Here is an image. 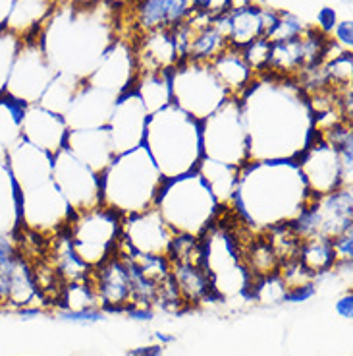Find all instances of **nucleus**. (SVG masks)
Listing matches in <instances>:
<instances>
[{
	"instance_id": "f03ea898",
	"label": "nucleus",
	"mask_w": 353,
	"mask_h": 356,
	"mask_svg": "<svg viewBox=\"0 0 353 356\" xmlns=\"http://www.w3.org/2000/svg\"><path fill=\"white\" fill-rule=\"evenodd\" d=\"M311 197L295 159L253 161L238 170L230 204L246 229L263 232L293 221Z\"/></svg>"
},
{
	"instance_id": "bb28decb",
	"label": "nucleus",
	"mask_w": 353,
	"mask_h": 356,
	"mask_svg": "<svg viewBox=\"0 0 353 356\" xmlns=\"http://www.w3.org/2000/svg\"><path fill=\"white\" fill-rule=\"evenodd\" d=\"M315 293H317V285H315L313 281L300 283V285L286 286L282 294V302H291V304L307 302L309 298L315 296Z\"/></svg>"
},
{
	"instance_id": "0eeeda50",
	"label": "nucleus",
	"mask_w": 353,
	"mask_h": 356,
	"mask_svg": "<svg viewBox=\"0 0 353 356\" xmlns=\"http://www.w3.org/2000/svg\"><path fill=\"white\" fill-rule=\"evenodd\" d=\"M168 80L172 103L199 122L216 113L230 99L209 64L182 60L168 74Z\"/></svg>"
},
{
	"instance_id": "f704fd0d",
	"label": "nucleus",
	"mask_w": 353,
	"mask_h": 356,
	"mask_svg": "<svg viewBox=\"0 0 353 356\" xmlns=\"http://www.w3.org/2000/svg\"><path fill=\"white\" fill-rule=\"evenodd\" d=\"M133 2H135V0H133ZM133 2H132V4H133Z\"/></svg>"
},
{
	"instance_id": "f8f14e48",
	"label": "nucleus",
	"mask_w": 353,
	"mask_h": 356,
	"mask_svg": "<svg viewBox=\"0 0 353 356\" xmlns=\"http://www.w3.org/2000/svg\"><path fill=\"white\" fill-rule=\"evenodd\" d=\"M147 118H149V111L145 108L141 97L133 88L124 91L116 99L112 115L106 126L116 155L141 145L143 138H145Z\"/></svg>"
},
{
	"instance_id": "393cba45",
	"label": "nucleus",
	"mask_w": 353,
	"mask_h": 356,
	"mask_svg": "<svg viewBox=\"0 0 353 356\" xmlns=\"http://www.w3.org/2000/svg\"><path fill=\"white\" fill-rule=\"evenodd\" d=\"M307 29V26L301 22L298 16H293L290 12H280V18L276 22V26L273 27V31L266 35V39L270 43H278V41H288L293 37L301 35Z\"/></svg>"
},
{
	"instance_id": "ddd939ff",
	"label": "nucleus",
	"mask_w": 353,
	"mask_h": 356,
	"mask_svg": "<svg viewBox=\"0 0 353 356\" xmlns=\"http://www.w3.org/2000/svg\"><path fill=\"white\" fill-rule=\"evenodd\" d=\"M87 281L95 291L98 306L110 312H124L133 304L132 281L126 259L120 254L89 271Z\"/></svg>"
},
{
	"instance_id": "473e14b6",
	"label": "nucleus",
	"mask_w": 353,
	"mask_h": 356,
	"mask_svg": "<svg viewBox=\"0 0 353 356\" xmlns=\"http://www.w3.org/2000/svg\"><path fill=\"white\" fill-rule=\"evenodd\" d=\"M101 2H105V0H71L70 6H74V8H80V10H91V8H97Z\"/></svg>"
},
{
	"instance_id": "c85d7f7f",
	"label": "nucleus",
	"mask_w": 353,
	"mask_h": 356,
	"mask_svg": "<svg viewBox=\"0 0 353 356\" xmlns=\"http://www.w3.org/2000/svg\"><path fill=\"white\" fill-rule=\"evenodd\" d=\"M334 41L342 51H352L353 47V22L352 19H344V22H338L334 27Z\"/></svg>"
},
{
	"instance_id": "f3484780",
	"label": "nucleus",
	"mask_w": 353,
	"mask_h": 356,
	"mask_svg": "<svg viewBox=\"0 0 353 356\" xmlns=\"http://www.w3.org/2000/svg\"><path fill=\"white\" fill-rule=\"evenodd\" d=\"M132 53L137 76L166 74L180 64L172 33L166 29L141 33L139 41L135 43V47H132Z\"/></svg>"
},
{
	"instance_id": "a878e982",
	"label": "nucleus",
	"mask_w": 353,
	"mask_h": 356,
	"mask_svg": "<svg viewBox=\"0 0 353 356\" xmlns=\"http://www.w3.org/2000/svg\"><path fill=\"white\" fill-rule=\"evenodd\" d=\"M62 320L71 321V323H81V325H89V323H97L105 318V312L98 306L93 308H83V310H62L58 314Z\"/></svg>"
},
{
	"instance_id": "423d86ee",
	"label": "nucleus",
	"mask_w": 353,
	"mask_h": 356,
	"mask_svg": "<svg viewBox=\"0 0 353 356\" xmlns=\"http://www.w3.org/2000/svg\"><path fill=\"white\" fill-rule=\"evenodd\" d=\"M74 254L89 269L112 258L122 236V217L98 205L87 211H74L66 225Z\"/></svg>"
},
{
	"instance_id": "cd10ccee",
	"label": "nucleus",
	"mask_w": 353,
	"mask_h": 356,
	"mask_svg": "<svg viewBox=\"0 0 353 356\" xmlns=\"http://www.w3.org/2000/svg\"><path fill=\"white\" fill-rule=\"evenodd\" d=\"M332 248H334L336 259H338V264H336V266H345V264H352L353 231L342 232V234H338L336 238H332Z\"/></svg>"
},
{
	"instance_id": "b1692460",
	"label": "nucleus",
	"mask_w": 353,
	"mask_h": 356,
	"mask_svg": "<svg viewBox=\"0 0 353 356\" xmlns=\"http://www.w3.org/2000/svg\"><path fill=\"white\" fill-rule=\"evenodd\" d=\"M270 49H273V43L266 37H259L255 41H251L248 47L241 49L246 63L249 64V68L253 70L255 76H265L266 70H268Z\"/></svg>"
},
{
	"instance_id": "4be33fe9",
	"label": "nucleus",
	"mask_w": 353,
	"mask_h": 356,
	"mask_svg": "<svg viewBox=\"0 0 353 356\" xmlns=\"http://www.w3.org/2000/svg\"><path fill=\"white\" fill-rule=\"evenodd\" d=\"M298 261L301 267L309 273L311 277H317L320 273L332 271L338 264L334 248H332V238L313 234L301 238L300 250H298Z\"/></svg>"
},
{
	"instance_id": "72a5a7b5",
	"label": "nucleus",
	"mask_w": 353,
	"mask_h": 356,
	"mask_svg": "<svg viewBox=\"0 0 353 356\" xmlns=\"http://www.w3.org/2000/svg\"><path fill=\"white\" fill-rule=\"evenodd\" d=\"M106 4H110L112 8H126V6H130L133 0H105Z\"/></svg>"
},
{
	"instance_id": "20e7f679",
	"label": "nucleus",
	"mask_w": 353,
	"mask_h": 356,
	"mask_svg": "<svg viewBox=\"0 0 353 356\" xmlns=\"http://www.w3.org/2000/svg\"><path fill=\"white\" fill-rule=\"evenodd\" d=\"M164 184L157 163L145 145L116 155L101 175V205L122 219L155 207Z\"/></svg>"
},
{
	"instance_id": "9d476101",
	"label": "nucleus",
	"mask_w": 353,
	"mask_h": 356,
	"mask_svg": "<svg viewBox=\"0 0 353 356\" xmlns=\"http://www.w3.org/2000/svg\"><path fill=\"white\" fill-rule=\"evenodd\" d=\"M53 180L71 211H87L101 205V175L74 157L66 147L53 155Z\"/></svg>"
},
{
	"instance_id": "9b49d317",
	"label": "nucleus",
	"mask_w": 353,
	"mask_h": 356,
	"mask_svg": "<svg viewBox=\"0 0 353 356\" xmlns=\"http://www.w3.org/2000/svg\"><path fill=\"white\" fill-rule=\"evenodd\" d=\"M295 161L311 196H325L338 188L352 186V172L344 167L340 153L322 142L317 134Z\"/></svg>"
},
{
	"instance_id": "5701e85b",
	"label": "nucleus",
	"mask_w": 353,
	"mask_h": 356,
	"mask_svg": "<svg viewBox=\"0 0 353 356\" xmlns=\"http://www.w3.org/2000/svg\"><path fill=\"white\" fill-rule=\"evenodd\" d=\"M228 39L214 24H209L203 29L195 31L191 43L187 47L186 60L201 64H211L218 54H222L228 49Z\"/></svg>"
},
{
	"instance_id": "dca6fc26",
	"label": "nucleus",
	"mask_w": 353,
	"mask_h": 356,
	"mask_svg": "<svg viewBox=\"0 0 353 356\" xmlns=\"http://www.w3.org/2000/svg\"><path fill=\"white\" fill-rule=\"evenodd\" d=\"M212 24L226 35L232 49L241 51L251 41L265 37V6H257L253 2L230 6L212 16Z\"/></svg>"
},
{
	"instance_id": "6ab92c4d",
	"label": "nucleus",
	"mask_w": 353,
	"mask_h": 356,
	"mask_svg": "<svg viewBox=\"0 0 353 356\" xmlns=\"http://www.w3.org/2000/svg\"><path fill=\"white\" fill-rule=\"evenodd\" d=\"M64 147L97 175H103L116 157L112 140L106 128L68 130Z\"/></svg>"
},
{
	"instance_id": "4468645a",
	"label": "nucleus",
	"mask_w": 353,
	"mask_h": 356,
	"mask_svg": "<svg viewBox=\"0 0 353 356\" xmlns=\"http://www.w3.org/2000/svg\"><path fill=\"white\" fill-rule=\"evenodd\" d=\"M174 232L170 231L157 207L122 219V242L135 254L166 256Z\"/></svg>"
},
{
	"instance_id": "412c9836",
	"label": "nucleus",
	"mask_w": 353,
	"mask_h": 356,
	"mask_svg": "<svg viewBox=\"0 0 353 356\" xmlns=\"http://www.w3.org/2000/svg\"><path fill=\"white\" fill-rule=\"evenodd\" d=\"M212 74L216 76V80L221 81L224 89L230 93V97L238 99L246 89L253 83L257 76L246 63L243 54L239 49L228 47L222 54H218L211 64Z\"/></svg>"
},
{
	"instance_id": "7ed1b4c3",
	"label": "nucleus",
	"mask_w": 353,
	"mask_h": 356,
	"mask_svg": "<svg viewBox=\"0 0 353 356\" xmlns=\"http://www.w3.org/2000/svg\"><path fill=\"white\" fill-rule=\"evenodd\" d=\"M143 145L164 180L193 172L203 161L201 122L170 103L149 115Z\"/></svg>"
},
{
	"instance_id": "f257e3e1",
	"label": "nucleus",
	"mask_w": 353,
	"mask_h": 356,
	"mask_svg": "<svg viewBox=\"0 0 353 356\" xmlns=\"http://www.w3.org/2000/svg\"><path fill=\"white\" fill-rule=\"evenodd\" d=\"M257 76L238 97L248 132L249 163L298 159L315 138V126L305 91L293 80L268 74Z\"/></svg>"
},
{
	"instance_id": "c756f323",
	"label": "nucleus",
	"mask_w": 353,
	"mask_h": 356,
	"mask_svg": "<svg viewBox=\"0 0 353 356\" xmlns=\"http://www.w3.org/2000/svg\"><path fill=\"white\" fill-rule=\"evenodd\" d=\"M336 24H338V14H336L334 8H330V6H325V8H320L317 12V31H320L322 35H332V31H334Z\"/></svg>"
},
{
	"instance_id": "2eb2a0df",
	"label": "nucleus",
	"mask_w": 353,
	"mask_h": 356,
	"mask_svg": "<svg viewBox=\"0 0 353 356\" xmlns=\"http://www.w3.org/2000/svg\"><path fill=\"white\" fill-rule=\"evenodd\" d=\"M68 124L62 115L53 113L41 105H29L21 120V140L37 149L54 155L66 145Z\"/></svg>"
},
{
	"instance_id": "a211bd4d",
	"label": "nucleus",
	"mask_w": 353,
	"mask_h": 356,
	"mask_svg": "<svg viewBox=\"0 0 353 356\" xmlns=\"http://www.w3.org/2000/svg\"><path fill=\"white\" fill-rule=\"evenodd\" d=\"M191 14V0H135L132 4L133 27L137 33L174 29Z\"/></svg>"
},
{
	"instance_id": "1a4fd4ad",
	"label": "nucleus",
	"mask_w": 353,
	"mask_h": 356,
	"mask_svg": "<svg viewBox=\"0 0 353 356\" xmlns=\"http://www.w3.org/2000/svg\"><path fill=\"white\" fill-rule=\"evenodd\" d=\"M54 76L56 74L49 66L39 37L24 39L21 47L14 54L4 91H8L10 95L18 97L27 105H37L54 80Z\"/></svg>"
},
{
	"instance_id": "aec40b11",
	"label": "nucleus",
	"mask_w": 353,
	"mask_h": 356,
	"mask_svg": "<svg viewBox=\"0 0 353 356\" xmlns=\"http://www.w3.org/2000/svg\"><path fill=\"white\" fill-rule=\"evenodd\" d=\"M53 8H56L54 0H12L4 29L12 37L35 39Z\"/></svg>"
},
{
	"instance_id": "7c9ffc66",
	"label": "nucleus",
	"mask_w": 353,
	"mask_h": 356,
	"mask_svg": "<svg viewBox=\"0 0 353 356\" xmlns=\"http://www.w3.org/2000/svg\"><path fill=\"white\" fill-rule=\"evenodd\" d=\"M336 312L344 318V320H352L353 318V293L352 291H347V293L342 296V298H338V302H336Z\"/></svg>"
},
{
	"instance_id": "6e6552de",
	"label": "nucleus",
	"mask_w": 353,
	"mask_h": 356,
	"mask_svg": "<svg viewBox=\"0 0 353 356\" xmlns=\"http://www.w3.org/2000/svg\"><path fill=\"white\" fill-rule=\"evenodd\" d=\"M203 159L239 170L249 163L248 132L236 97H230L216 113L201 122Z\"/></svg>"
},
{
	"instance_id": "39448f33",
	"label": "nucleus",
	"mask_w": 353,
	"mask_h": 356,
	"mask_svg": "<svg viewBox=\"0 0 353 356\" xmlns=\"http://www.w3.org/2000/svg\"><path fill=\"white\" fill-rule=\"evenodd\" d=\"M155 207L174 234L191 236H203L222 213V204L197 170L164 180Z\"/></svg>"
},
{
	"instance_id": "2f4dec72",
	"label": "nucleus",
	"mask_w": 353,
	"mask_h": 356,
	"mask_svg": "<svg viewBox=\"0 0 353 356\" xmlns=\"http://www.w3.org/2000/svg\"><path fill=\"white\" fill-rule=\"evenodd\" d=\"M164 345H150V347H137L128 353V356H162Z\"/></svg>"
}]
</instances>
